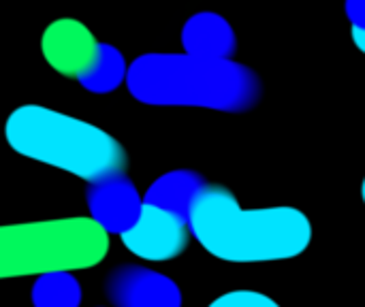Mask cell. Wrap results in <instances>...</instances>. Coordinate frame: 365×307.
Instances as JSON below:
<instances>
[{
  "label": "cell",
  "instance_id": "6da1fadb",
  "mask_svg": "<svg viewBox=\"0 0 365 307\" xmlns=\"http://www.w3.org/2000/svg\"><path fill=\"white\" fill-rule=\"evenodd\" d=\"M190 235L227 263L289 261L306 252L312 239L308 216L295 207L244 209L225 186H205L188 214Z\"/></svg>",
  "mask_w": 365,
  "mask_h": 307
},
{
  "label": "cell",
  "instance_id": "7a4b0ae2",
  "mask_svg": "<svg viewBox=\"0 0 365 307\" xmlns=\"http://www.w3.org/2000/svg\"><path fill=\"white\" fill-rule=\"evenodd\" d=\"M126 83L145 105L205 107L227 113L252 109L263 94V83L250 66L188 53L141 56L130 64Z\"/></svg>",
  "mask_w": 365,
  "mask_h": 307
},
{
  "label": "cell",
  "instance_id": "3957f363",
  "mask_svg": "<svg viewBox=\"0 0 365 307\" xmlns=\"http://www.w3.org/2000/svg\"><path fill=\"white\" fill-rule=\"evenodd\" d=\"M4 137L17 154L90 184L124 175L128 162L124 147L103 128L41 105L15 109L4 124Z\"/></svg>",
  "mask_w": 365,
  "mask_h": 307
},
{
  "label": "cell",
  "instance_id": "277c9868",
  "mask_svg": "<svg viewBox=\"0 0 365 307\" xmlns=\"http://www.w3.org/2000/svg\"><path fill=\"white\" fill-rule=\"evenodd\" d=\"M109 235L92 218H62L0 227V280L75 271L98 265Z\"/></svg>",
  "mask_w": 365,
  "mask_h": 307
},
{
  "label": "cell",
  "instance_id": "5b68a950",
  "mask_svg": "<svg viewBox=\"0 0 365 307\" xmlns=\"http://www.w3.org/2000/svg\"><path fill=\"white\" fill-rule=\"evenodd\" d=\"M45 62L60 75L77 79L92 92H111L126 77L118 49L98 43L94 32L75 17L53 19L41 36Z\"/></svg>",
  "mask_w": 365,
  "mask_h": 307
},
{
  "label": "cell",
  "instance_id": "8992f818",
  "mask_svg": "<svg viewBox=\"0 0 365 307\" xmlns=\"http://www.w3.org/2000/svg\"><path fill=\"white\" fill-rule=\"evenodd\" d=\"M124 248L152 263H165L178 259L190 241L188 220L152 203L143 201L137 222L120 235Z\"/></svg>",
  "mask_w": 365,
  "mask_h": 307
},
{
  "label": "cell",
  "instance_id": "52a82bcc",
  "mask_svg": "<svg viewBox=\"0 0 365 307\" xmlns=\"http://www.w3.org/2000/svg\"><path fill=\"white\" fill-rule=\"evenodd\" d=\"M105 291L113 307H182L180 286L171 278L139 265L113 269Z\"/></svg>",
  "mask_w": 365,
  "mask_h": 307
},
{
  "label": "cell",
  "instance_id": "ba28073f",
  "mask_svg": "<svg viewBox=\"0 0 365 307\" xmlns=\"http://www.w3.org/2000/svg\"><path fill=\"white\" fill-rule=\"evenodd\" d=\"M92 220L109 235L126 233L139 218L143 199L135 184L124 175H113L90 184L86 192Z\"/></svg>",
  "mask_w": 365,
  "mask_h": 307
},
{
  "label": "cell",
  "instance_id": "9c48e42d",
  "mask_svg": "<svg viewBox=\"0 0 365 307\" xmlns=\"http://www.w3.org/2000/svg\"><path fill=\"white\" fill-rule=\"evenodd\" d=\"M182 43L188 56L203 60H231L237 49V38L231 24L218 13L192 15L184 30Z\"/></svg>",
  "mask_w": 365,
  "mask_h": 307
},
{
  "label": "cell",
  "instance_id": "30bf717a",
  "mask_svg": "<svg viewBox=\"0 0 365 307\" xmlns=\"http://www.w3.org/2000/svg\"><path fill=\"white\" fill-rule=\"evenodd\" d=\"M205 186H207V182L199 173L188 171V169H178V171H171V173L158 177L148 188L143 201L165 207V209L188 220V214Z\"/></svg>",
  "mask_w": 365,
  "mask_h": 307
},
{
  "label": "cell",
  "instance_id": "8fae6325",
  "mask_svg": "<svg viewBox=\"0 0 365 307\" xmlns=\"http://www.w3.org/2000/svg\"><path fill=\"white\" fill-rule=\"evenodd\" d=\"M81 286L71 271H49L36 278L32 286L34 307H79Z\"/></svg>",
  "mask_w": 365,
  "mask_h": 307
},
{
  "label": "cell",
  "instance_id": "7c38bea8",
  "mask_svg": "<svg viewBox=\"0 0 365 307\" xmlns=\"http://www.w3.org/2000/svg\"><path fill=\"white\" fill-rule=\"evenodd\" d=\"M207 307H280V303L257 291H231L214 299Z\"/></svg>",
  "mask_w": 365,
  "mask_h": 307
},
{
  "label": "cell",
  "instance_id": "4fadbf2b",
  "mask_svg": "<svg viewBox=\"0 0 365 307\" xmlns=\"http://www.w3.org/2000/svg\"><path fill=\"white\" fill-rule=\"evenodd\" d=\"M346 15L353 28L365 30V0H346Z\"/></svg>",
  "mask_w": 365,
  "mask_h": 307
},
{
  "label": "cell",
  "instance_id": "5bb4252c",
  "mask_svg": "<svg viewBox=\"0 0 365 307\" xmlns=\"http://www.w3.org/2000/svg\"><path fill=\"white\" fill-rule=\"evenodd\" d=\"M353 32V43L357 45V49L365 53V30L364 28H351Z\"/></svg>",
  "mask_w": 365,
  "mask_h": 307
},
{
  "label": "cell",
  "instance_id": "9a60e30c",
  "mask_svg": "<svg viewBox=\"0 0 365 307\" xmlns=\"http://www.w3.org/2000/svg\"><path fill=\"white\" fill-rule=\"evenodd\" d=\"M361 199H364V203H365V179H364V184H361Z\"/></svg>",
  "mask_w": 365,
  "mask_h": 307
}]
</instances>
